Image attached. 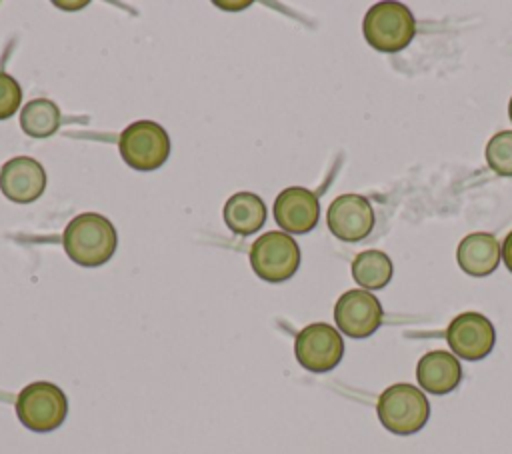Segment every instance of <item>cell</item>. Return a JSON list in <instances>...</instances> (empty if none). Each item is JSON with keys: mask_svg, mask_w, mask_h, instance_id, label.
<instances>
[{"mask_svg": "<svg viewBox=\"0 0 512 454\" xmlns=\"http://www.w3.org/2000/svg\"><path fill=\"white\" fill-rule=\"evenodd\" d=\"M64 252L72 262L84 268L102 266L112 258L118 246L114 224L98 212L74 216L62 232Z\"/></svg>", "mask_w": 512, "mask_h": 454, "instance_id": "cell-1", "label": "cell"}, {"mask_svg": "<svg viewBox=\"0 0 512 454\" xmlns=\"http://www.w3.org/2000/svg\"><path fill=\"white\" fill-rule=\"evenodd\" d=\"M380 424L398 436H410L422 430L430 418V402L414 384L388 386L376 404Z\"/></svg>", "mask_w": 512, "mask_h": 454, "instance_id": "cell-2", "label": "cell"}, {"mask_svg": "<svg viewBox=\"0 0 512 454\" xmlns=\"http://www.w3.org/2000/svg\"><path fill=\"white\" fill-rule=\"evenodd\" d=\"M362 32L372 48L392 54L404 50L412 42L416 20L408 6L400 2H378L366 12Z\"/></svg>", "mask_w": 512, "mask_h": 454, "instance_id": "cell-3", "label": "cell"}, {"mask_svg": "<svg viewBox=\"0 0 512 454\" xmlns=\"http://www.w3.org/2000/svg\"><path fill=\"white\" fill-rule=\"evenodd\" d=\"M118 150L130 168L138 172H152L168 160L170 138L158 122L136 120L120 132Z\"/></svg>", "mask_w": 512, "mask_h": 454, "instance_id": "cell-4", "label": "cell"}, {"mask_svg": "<svg viewBox=\"0 0 512 454\" xmlns=\"http://www.w3.org/2000/svg\"><path fill=\"white\" fill-rule=\"evenodd\" d=\"M68 414V398L52 382H32L16 398V416L32 432L56 430Z\"/></svg>", "mask_w": 512, "mask_h": 454, "instance_id": "cell-5", "label": "cell"}, {"mask_svg": "<svg viewBox=\"0 0 512 454\" xmlns=\"http://www.w3.org/2000/svg\"><path fill=\"white\" fill-rule=\"evenodd\" d=\"M250 266L264 282H284L292 278L300 266V246L290 234L270 230L252 242Z\"/></svg>", "mask_w": 512, "mask_h": 454, "instance_id": "cell-6", "label": "cell"}, {"mask_svg": "<svg viewBox=\"0 0 512 454\" xmlns=\"http://www.w3.org/2000/svg\"><path fill=\"white\" fill-rule=\"evenodd\" d=\"M294 354L302 368L316 374L330 372L344 356V340L334 326L314 322L296 334Z\"/></svg>", "mask_w": 512, "mask_h": 454, "instance_id": "cell-7", "label": "cell"}, {"mask_svg": "<svg viewBox=\"0 0 512 454\" xmlns=\"http://www.w3.org/2000/svg\"><path fill=\"white\" fill-rule=\"evenodd\" d=\"M334 320L340 332L350 338H368L372 336L382 320L384 310L380 300L362 288L344 292L334 306Z\"/></svg>", "mask_w": 512, "mask_h": 454, "instance_id": "cell-8", "label": "cell"}, {"mask_svg": "<svg viewBox=\"0 0 512 454\" xmlns=\"http://www.w3.org/2000/svg\"><path fill=\"white\" fill-rule=\"evenodd\" d=\"M446 342L458 358L482 360L496 344V328L480 312H462L448 324Z\"/></svg>", "mask_w": 512, "mask_h": 454, "instance_id": "cell-9", "label": "cell"}, {"mask_svg": "<svg viewBox=\"0 0 512 454\" xmlns=\"http://www.w3.org/2000/svg\"><path fill=\"white\" fill-rule=\"evenodd\" d=\"M330 232L344 242H358L366 238L374 228V210L366 196L340 194L326 212Z\"/></svg>", "mask_w": 512, "mask_h": 454, "instance_id": "cell-10", "label": "cell"}, {"mask_svg": "<svg viewBox=\"0 0 512 454\" xmlns=\"http://www.w3.org/2000/svg\"><path fill=\"white\" fill-rule=\"evenodd\" d=\"M320 218L318 196L302 186L284 188L274 200V220L290 234H306L316 228Z\"/></svg>", "mask_w": 512, "mask_h": 454, "instance_id": "cell-11", "label": "cell"}, {"mask_svg": "<svg viewBox=\"0 0 512 454\" xmlns=\"http://www.w3.org/2000/svg\"><path fill=\"white\" fill-rule=\"evenodd\" d=\"M46 188L44 166L30 156H16L0 168V190L16 204H30L42 196Z\"/></svg>", "mask_w": 512, "mask_h": 454, "instance_id": "cell-12", "label": "cell"}, {"mask_svg": "<svg viewBox=\"0 0 512 454\" xmlns=\"http://www.w3.org/2000/svg\"><path fill=\"white\" fill-rule=\"evenodd\" d=\"M416 380L420 388L430 394L442 396L458 388L462 380L460 360L446 350H432L418 360Z\"/></svg>", "mask_w": 512, "mask_h": 454, "instance_id": "cell-13", "label": "cell"}, {"mask_svg": "<svg viewBox=\"0 0 512 454\" xmlns=\"http://www.w3.org/2000/svg\"><path fill=\"white\" fill-rule=\"evenodd\" d=\"M502 246L490 232H472L456 248L458 266L470 276H488L498 268Z\"/></svg>", "mask_w": 512, "mask_h": 454, "instance_id": "cell-14", "label": "cell"}, {"mask_svg": "<svg viewBox=\"0 0 512 454\" xmlns=\"http://www.w3.org/2000/svg\"><path fill=\"white\" fill-rule=\"evenodd\" d=\"M224 222L234 234H254L266 222V204L254 192H236L224 204Z\"/></svg>", "mask_w": 512, "mask_h": 454, "instance_id": "cell-15", "label": "cell"}, {"mask_svg": "<svg viewBox=\"0 0 512 454\" xmlns=\"http://www.w3.org/2000/svg\"><path fill=\"white\" fill-rule=\"evenodd\" d=\"M352 278L362 286V290H378L384 288L392 278V260L382 250H362L354 256Z\"/></svg>", "mask_w": 512, "mask_h": 454, "instance_id": "cell-16", "label": "cell"}, {"mask_svg": "<svg viewBox=\"0 0 512 454\" xmlns=\"http://www.w3.org/2000/svg\"><path fill=\"white\" fill-rule=\"evenodd\" d=\"M20 128L30 138H48L60 128V108L48 98H34L22 106Z\"/></svg>", "mask_w": 512, "mask_h": 454, "instance_id": "cell-17", "label": "cell"}, {"mask_svg": "<svg viewBox=\"0 0 512 454\" xmlns=\"http://www.w3.org/2000/svg\"><path fill=\"white\" fill-rule=\"evenodd\" d=\"M486 162L492 172L512 176V130L496 132L486 144Z\"/></svg>", "mask_w": 512, "mask_h": 454, "instance_id": "cell-18", "label": "cell"}, {"mask_svg": "<svg viewBox=\"0 0 512 454\" xmlns=\"http://www.w3.org/2000/svg\"><path fill=\"white\" fill-rule=\"evenodd\" d=\"M22 104V88L14 76L0 70V120L16 114Z\"/></svg>", "mask_w": 512, "mask_h": 454, "instance_id": "cell-19", "label": "cell"}, {"mask_svg": "<svg viewBox=\"0 0 512 454\" xmlns=\"http://www.w3.org/2000/svg\"><path fill=\"white\" fill-rule=\"evenodd\" d=\"M502 260H504L506 268L512 272V230L506 234V238L502 242Z\"/></svg>", "mask_w": 512, "mask_h": 454, "instance_id": "cell-20", "label": "cell"}, {"mask_svg": "<svg viewBox=\"0 0 512 454\" xmlns=\"http://www.w3.org/2000/svg\"><path fill=\"white\" fill-rule=\"evenodd\" d=\"M508 116H510V120H512V98H510V102H508Z\"/></svg>", "mask_w": 512, "mask_h": 454, "instance_id": "cell-21", "label": "cell"}]
</instances>
